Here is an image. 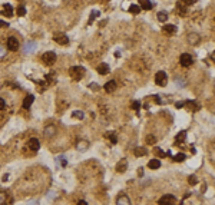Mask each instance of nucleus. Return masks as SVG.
I'll return each instance as SVG.
<instances>
[{"label": "nucleus", "instance_id": "obj_25", "mask_svg": "<svg viewBox=\"0 0 215 205\" xmlns=\"http://www.w3.org/2000/svg\"><path fill=\"white\" fill-rule=\"evenodd\" d=\"M129 12L132 14H138L139 12H141V7L136 6V4H132V6H129Z\"/></svg>", "mask_w": 215, "mask_h": 205}, {"label": "nucleus", "instance_id": "obj_16", "mask_svg": "<svg viewBox=\"0 0 215 205\" xmlns=\"http://www.w3.org/2000/svg\"><path fill=\"white\" fill-rule=\"evenodd\" d=\"M116 205H130V201L126 195H121V197L116 199Z\"/></svg>", "mask_w": 215, "mask_h": 205}, {"label": "nucleus", "instance_id": "obj_26", "mask_svg": "<svg viewBox=\"0 0 215 205\" xmlns=\"http://www.w3.org/2000/svg\"><path fill=\"white\" fill-rule=\"evenodd\" d=\"M184 136H187V131H182V132H179L176 135V144H179V142H182L184 141Z\"/></svg>", "mask_w": 215, "mask_h": 205}, {"label": "nucleus", "instance_id": "obj_5", "mask_svg": "<svg viewBox=\"0 0 215 205\" xmlns=\"http://www.w3.org/2000/svg\"><path fill=\"white\" fill-rule=\"evenodd\" d=\"M42 59H43V62H45V65L50 66V65H53V63L56 62V53H53V52H46L45 55L42 56Z\"/></svg>", "mask_w": 215, "mask_h": 205}, {"label": "nucleus", "instance_id": "obj_13", "mask_svg": "<svg viewBox=\"0 0 215 205\" xmlns=\"http://www.w3.org/2000/svg\"><path fill=\"white\" fill-rule=\"evenodd\" d=\"M33 100H34V96H33V95H27L26 98H25V100H23V108H25V109H29V108L32 106Z\"/></svg>", "mask_w": 215, "mask_h": 205}, {"label": "nucleus", "instance_id": "obj_41", "mask_svg": "<svg viewBox=\"0 0 215 205\" xmlns=\"http://www.w3.org/2000/svg\"><path fill=\"white\" fill-rule=\"evenodd\" d=\"M138 175H139V177H142V175H143V169H142V168H139V169H138Z\"/></svg>", "mask_w": 215, "mask_h": 205}, {"label": "nucleus", "instance_id": "obj_31", "mask_svg": "<svg viewBox=\"0 0 215 205\" xmlns=\"http://www.w3.org/2000/svg\"><path fill=\"white\" fill-rule=\"evenodd\" d=\"M17 14H19V16H25V14H26V9L23 6H19L17 7Z\"/></svg>", "mask_w": 215, "mask_h": 205}, {"label": "nucleus", "instance_id": "obj_29", "mask_svg": "<svg viewBox=\"0 0 215 205\" xmlns=\"http://www.w3.org/2000/svg\"><path fill=\"white\" fill-rule=\"evenodd\" d=\"M146 142H148V144H149V145H154V144H155V142H157V138H155V136H154V135H149V136H148V138H146Z\"/></svg>", "mask_w": 215, "mask_h": 205}, {"label": "nucleus", "instance_id": "obj_43", "mask_svg": "<svg viewBox=\"0 0 215 205\" xmlns=\"http://www.w3.org/2000/svg\"><path fill=\"white\" fill-rule=\"evenodd\" d=\"M184 106V102H178V103H176V108H182Z\"/></svg>", "mask_w": 215, "mask_h": 205}, {"label": "nucleus", "instance_id": "obj_30", "mask_svg": "<svg viewBox=\"0 0 215 205\" xmlns=\"http://www.w3.org/2000/svg\"><path fill=\"white\" fill-rule=\"evenodd\" d=\"M6 52H7V49L4 46H1L0 45V59H3L4 56H6Z\"/></svg>", "mask_w": 215, "mask_h": 205}, {"label": "nucleus", "instance_id": "obj_10", "mask_svg": "<svg viewBox=\"0 0 215 205\" xmlns=\"http://www.w3.org/2000/svg\"><path fill=\"white\" fill-rule=\"evenodd\" d=\"M105 91H106V92H113V91H115V89H116V82H115V80H108V82H106V83H105Z\"/></svg>", "mask_w": 215, "mask_h": 205}, {"label": "nucleus", "instance_id": "obj_9", "mask_svg": "<svg viewBox=\"0 0 215 205\" xmlns=\"http://www.w3.org/2000/svg\"><path fill=\"white\" fill-rule=\"evenodd\" d=\"M43 133H45V138H52V136H55V135H56V126L55 125L46 126V129Z\"/></svg>", "mask_w": 215, "mask_h": 205}, {"label": "nucleus", "instance_id": "obj_27", "mask_svg": "<svg viewBox=\"0 0 215 205\" xmlns=\"http://www.w3.org/2000/svg\"><path fill=\"white\" fill-rule=\"evenodd\" d=\"M174 159H175L176 162H182V161H185V155L184 153H176L175 156H174Z\"/></svg>", "mask_w": 215, "mask_h": 205}, {"label": "nucleus", "instance_id": "obj_11", "mask_svg": "<svg viewBox=\"0 0 215 205\" xmlns=\"http://www.w3.org/2000/svg\"><path fill=\"white\" fill-rule=\"evenodd\" d=\"M0 13L7 16V17H12V16H13V7L10 6V4H4V6H3V10H1Z\"/></svg>", "mask_w": 215, "mask_h": 205}, {"label": "nucleus", "instance_id": "obj_1", "mask_svg": "<svg viewBox=\"0 0 215 205\" xmlns=\"http://www.w3.org/2000/svg\"><path fill=\"white\" fill-rule=\"evenodd\" d=\"M69 73H70L72 79L80 80L82 78H83V75H85V69H83V67H80V66H73V67H70Z\"/></svg>", "mask_w": 215, "mask_h": 205}, {"label": "nucleus", "instance_id": "obj_37", "mask_svg": "<svg viewBox=\"0 0 215 205\" xmlns=\"http://www.w3.org/2000/svg\"><path fill=\"white\" fill-rule=\"evenodd\" d=\"M111 135V142L112 144H116V138H115V135H112V133H109Z\"/></svg>", "mask_w": 215, "mask_h": 205}, {"label": "nucleus", "instance_id": "obj_28", "mask_svg": "<svg viewBox=\"0 0 215 205\" xmlns=\"http://www.w3.org/2000/svg\"><path fill=\"white\" fill-rule=\"evenodd\" d=\"M188 181H189V184H191V185H195V184H198V178H196V175H191Z\"/></svg>", "mask_w": 215, "mask_h": 205}, {"label": "nucleus", "instance_id": "obj_20", "mask_svg": "<svg viewBox=\"0 0 215 205\" xmlns=\"http://www.w3.org/2000/svg\"><path fill=\"white\" fill-rule=\"evenodd\" d=\"M139 1H141V9H143V10H151L152 9V3L149 0H139Z\"/></svg>", "mask_w": 215, "mask_h": 205}, {"label": "nucleus", "instance_id": "obj_23", "mask_svg": "<svg viewBox=\"0 0 215 205\" xmlns=\"http://www.w3.org/2000/svg\"><path fill=\"white\" fill-rule=\"evenodd\" d=\"M146 153H148V151H146L145 148H136V149H135V155H136V156H145Z\"/></svg>", "mask_w": 215, "mask_h": 205}, {"label": "nucleus", "instance_id": "obj_35", "mask_svg": "<svg viewBox=\"0 0 215 205\" xmlns=\"http://www.w3.org/2000/svg\"><path fill=\"white\" fill-rule=\"evenodd\" d=\"M0 27H9V23L4 20H0Z\"/></svg>", "mask_w": 215, "mask_h": 205}, {"label": "nucleus", "instance_id": "obj_34", "mask_svg": "<svg viewBox=\"0 0 215 205\" xmlns=\"http://www.w3.org/2000/svg\"><path fill=\"white\" fill-rule=\"evenodd\" d=\"M4 108H6V102H4L3 98H0V111H3Z\"/></svg>", "mask_w": 215, "mask_h": 205}, {"label": "nucleus", "instance_id": "obj_17", "mask_svg": "<svg viewBox=\"0 0 215 205\" xmlns=\"http://www.w3.org/2000/svg\"><path fill=\"white\" fill-rule=\"evenodd\" d=\"M36 43L34 42H29V43H26V46H25V53H32L36 50Z\"/></svg>", "mask_w": 215, "mask_h": 205}, {"label": "nucleus", "instance_id": "obj_24", "mask_svg": "<svg viewBox=\"0 0 215 205\" xmlns=\"http://www.w3.org/2000/svg\"><path fill=\"white\" fill-rule=\"evenodd\" d=\"M72 116L76 118V119H83V118H85V113L82 112V111H75V112H72Z\"/></svg>", "mask_w": 215, "mask_h": 205}, {"label": "nucleus", "instance_id": "obj_15", "mask_svg": "<svg viewBox=\"0 0 215 205\" xmlns=\"http://www.w3.org/2000/svg\"><path fill=\"white\" fill-rule=\"evenodd\" d=\"M98 73L99 75H106L109 73V65L108 63H100L98 66Z\"/></svg>", "mask_w": 215, "mask_h": 205}, {"label": "nucleus", "instance_id": "obj_36", "mask_svg": "<svg viewBox=\"0 0 215 205\" xmlns=\"http://www.w3.org/2000/svg\"><path fill=\"white\" fill-rule=\"evenodd\" d=\"M99 14H100V13H99L98 10H95V12H93V13H92V17H91V20H92V19H93V17H98Z\"/></svg>", "mask_w": 215, "mask_h": 205}, {"label": "nucleus", "instance_id": "obj_7", "mask_svg": "<svg viewBox=\"0 0 215 205\" xmlns=\"http://www.w3.org/2000/svg\"><path fill=\"white\" fill-rule=\"evenodd\" d=\"M55 42L59 43V45H67V43H69V37H67L65 33L56 34V36H55Z\"/></svg>", "mask_w": 215, "mask_h": 205}, {"label": "nucleus", "instance_id": "obj_3", "mask_svg": "<svg viewBox=\"0 0 215 205\" xmlns=\"http://www.w3.org/2000/svg\"><path fill=\"white\" fill-rule=\"evenodd\" d=\"M158 204L159 205H175L176 204V199L174 195H171V194H166V195H163L162 198L158 201Z\"/></svg>", "mask_w": 215, "mask_h": 205}, {"label": "nucleus", "instance_id": "obj_33", "mask_svg": "<svg viewBox=\"0 0 215 205\" xmlns=\"http://www.w3.org/2000/svg\"><path fill=\"white\" fill-rule=\"evenodd\" d=\"M4 201H6V194H4V192H0V205L3 204Z\"/></svg>", "mask_w": 215, "mask_h": 205}, {"label": "nucleus", "instance_id": "obj_4", "mask_svg": "<svg viewBox=\"0 0 215 205\" xmlns=\"http://www.w3.org/2000/svg\"><path fill=\"white\" fill-rule=\"evenodd\" d=\"M179 63H181L184 67H188L194 63V59H192V56H191L189 53H182L181 58H179Z\"/></svg>", "mask_w": 215, "mask_h": 205}, {"label": "nucleus", "instance_id": "obj_40", "mask_svg": "<svg viewBox=\"0 0 215 205\" xmlns=\"http://www.w3.org/2000/svg\"><path fill=\"white\" fill-rule=\"evenodd\" d=\"M132 108H133V109H138V108H139V102H133Z\"/></svg>", "mask_w": 215, "mask_h": 205}, {"label": "nucleus", "instance_id": "obj_39", "mask_svg": "<svg viewBox=\"0 0 215 205\" xmlns=\"http://www.w3.org/2000/svg\"><path fill=\"white\" fill-rule=\"evenodd\" d=\"M176 82H178V85H179V86L185 85V82H182V79H181V78H179V79H176Z\"/></svg>", "mask_w": 215, "mask_h": 205}, {"label": "nucleus", "instance_id": "obj_32", "mask_svg": "<svg viewBox=\"0 0 215 205\" xmlns=\"http://www.w3.org/2000/svg\"><path fill=\"white\" fill-rule=\"evenodd\" d=\"M187 106H189V108H192V109H198V108H199V106L196 105V103L194 102V100H188V102H187Z\"/></svg>", "mask_w": 215, "mask_h": 205}, {"label": "nucleus", "instance_id": "obj_6", "mask_svg": "<svg viewBox=\"0 0 215 205\" xmlns=\"http://www.w3.org/2000/svg\"><path fill=\"white\" fill-rule=\"evenodd\" d=\"M19 40L16 39V37H13V36H12V37H9V39H7V49H9V50H12V52H16V50H17V49H19Z\"/></svg>", "mask_w": 215, "mask_h": 205}, {"label": "nucleus", "instance_id": "obj_14", "mask_svg": "<svg viewBox=\"0 0 215 205\" xmlns=\"http://www.w3.org/2000/svg\"><path fill=\"white\" fill-rule=\"evenodd\" d=\"M76 148H78V151H80V152H85L86 149L89 148V142H88V141H79Z\"/></svg>", "mask_w": 215, "mask_h": 205}, {"label": "nucleus", "instance_id": "obj_38", "mask_svg": "<svg viewBox=\"0 0 215 205\" xmlns=\"http://www.w3.org/2000/svg\"><path fill=\"white\" fill-rule=\"evenodd\" d=\"M184 1H185L187 4H194V3H195L196 0H184Z\"/></svg>", "mask_w": 215, "mask_h": 205}, {"label": "nucleus", "instance_id": "obj_18", "mask_svg": "<svg viewBox=\"0 0 215 205\" xmlns=\"http://www.w3.org/2000/svg\"><path fill=\"white\" fill-rule=\"evenodd\" d=\"M116 171L119 172V174H124V172L126 171V161H125V159L119 161V164L116 165Z\"/></svg>", "mask_w": 215, "mask_h": 205}, {"label": "nucleus", "instance_id": "obj_2", "mask_svg": "<svg viewBox=\"0 0 215 205\" xmlns=\"http://www.w3.org/2000/svg\"><path fill=\"white\" fill-rule=\"evenodd\" d=\"M155 83H157L158 86H166V83H168V75L163 72V70H159V72H157V75H155Z\"/></svg>", "mask_w": 215, "mask_h": 205}, {"label": "nucleus", "instance_id": "obj_42", "mask_svg": "<svg viewBox=\"0 0 215 205\" xmlns=\"http://www.w3.org/2000/svg\"><path fill=\"white\" fill-rule=\"evenodd\" d=\"M78 205H88V202H86V201H79Z\"/></svg>", "mask_w": 215, "mask_h": 205}, {"label": "nucleus", "instance_id": "obj_19", "mask_svg": "<svg viewBox=\"0 0 215 205\" xmlns=\"http://www.w3.org/2000/svg\"><path fill=\"white\" fill-rule=\"evenodd\" d=\"M148 166H149L151 169H158L161 166V161L159 159H152V161L148 162Z\"/></svg>", "mask_w": 215, "mask_h": 205}, {"label": "nucleus", "instance_id": "obj_21", "mask_svg": "<svg viewBox=\"0 0 215 205\" xmlns=\"http://www.w3.org/2000/svg\"><path fill=\"white\" fill-rule=\"evenodd\" d=\"M188 40H189V43H191V45H195V43H198V42H199V36H198V34H195V33H191L188 36Z\"/></svg>", "mask_w": 215, "mask_h": 205}, {"label": "nucleus", "instance_id": "obj_22", "mask_svg": "<svg viewBox=\"0 0 215 205\" xmlns=\"http://www.w3.org/2000/svg\"><path fill=\"white\" fill-rule=\"evenodd\" d=\"M157 17H158V20H159L161 23H165V22L168 20V13H166V12H159Z\"/></svg>", "mask_w": 215, "mask_h": 205}, {"label": "nucleus", "instance_id": "obj_12", "mask_svg": "<svg viewBox=\"0 0 215 205\" xmlns=\"http://www.w3.org/2000/svg\"><path fill=\"white\" fill-rule=\"evenodd\" d=\"M162 30H163V33H166L168 36H171V34H174L176 32V27H175V25H165Z\"/></svg>", "mask_w": 215, "mask_h": 205}, {"label": "nucleus", "instance_id": "obj_8", "mask_svg": "<svg viewBox=\"0 0 215 205\" xmlns=\"http://www.w3.org/2000/svg\"><path fill=\"white\" fill-rule=\"evenodd\" d=\"M27 146L32 149V151H37L40 148V142H39V139L37 138H32V139H29V142H27Z\"/></svg>", "mask_w": 215, "mask_h": 205}]
</instances>
